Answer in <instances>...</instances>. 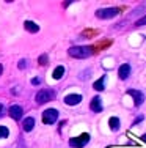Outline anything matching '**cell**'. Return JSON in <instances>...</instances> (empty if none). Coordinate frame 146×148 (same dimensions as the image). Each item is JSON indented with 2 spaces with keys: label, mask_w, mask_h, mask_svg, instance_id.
Returning a JSON list of instances; mask_svg holds the SVG:
<instances>
[{
  "label": "cell",
  "mask_w": 146,
  "mask_h": 148,
  "mask_svg": "<svg viewBox=\"0 0 146 148\" xmlns=\"http://www.w3.org/2000/svg\"><path fill=\"white\" fill-rule=\"evenodd\" d=\"M88 142H90V134L83 132L82 136H79V137H72V139L69 140V145L74 147V148H83L85 145H88Z\"/></svg>",
  "instance_id": "cell-2"
},
{
  "label": "cell",
  "mask_w": 146,
  "mask_h": 148,
  "mask_svg": "<svg viewBox=\"0 0 146 148\" xmlns=\"http://www.w3.org/2000/svg\"><path fill=\"white\" fill-rule=\"evenodd\" d=\"M141 140H143V142H146V134H143V136H141Z\"/></svg>",
  "instance_id": "cell-23"
},
{
  "label": "cell",
  "mask_w": 146,
  "mask_h": 148,
  "mask_svg": "<svg viewBox=\"0 0 146 148\" xmlns=\"http://www.w3.org/2000/svg\"><path fill=\"white\" fill-rule=\"evenodd\" d=\"M118 13H120L118 8H102L96 11V17H99V19H112Z\"/></svg>",
  "instance_id": "cell-4"
},
{
  "label": "cell",
  "mask_w": 146,
  "mask_h": 148,
  "mask_svg": "<svg viewBox=\"0 0 146 148\" xmlns=\"http://www.w3.org/2000/svg\"><path fill=\"white\" fill-rule=\"evenodd\" d=\"M32 84H33V85H39V84H41V79H39V77H33V79H32Z\"/></svg>",
  "instance_id": "cell-20"
},
{
  "label": "cell",
  "mask_w": 146,
  "mask_h": 148,
  "mask_svg": "<svg viewBox=\"0 0 146 148\" xmlns=\"http://www.w3.org/2000/svg\"><path fill=\"white\" fill-rule=\"evenodd\" d=\"M135 25L137 27H141V25H146V16H143L141 19H138L137 22H135Z\"/></svg>",
  "instance_id": "cell-17"
},
{
  "label": "cell",
  "mask_w": 146,
  "mask_h": 148,
  "mask_svg": "<svg viewBox=\"0 0 146 148\" xmlns=\"http://www.w3.org/2000/svg\"><path fill=\"white\" fill-rule=\"evenodd\" d=\"M24 131L25 132H30L33 129V126H35V118H32V117H29V118H25L24 120Z\"/></svg>",
  "instance_id": "cell-12"
},
{
  "label": "cell",
  "mask_w": 146,
  "mask_h": 148,
  "mask_svg": "<svg viewBox=\"0 0 146 148\" xmlns=\"http://www.w3.org/2000/svg\"><path fill=\"white\" fill-rule=\"evenodd\" d=\"M104 82H105V76L101 77L99 80H96V82L93 84V88H94L96 91H102V90H104V87H105V85H104Z\"/></svg>",
  "instance_id": "cell-14"
},
{
  "label": "cell",
  "mask_w": 146,
  "mask_h": 148,
  "mask_svg": "<svg viewBox=\"0 0 146 148\" xmlns=\"http://www.w3.org/2000/svg\"><path fill=\"white\" fill-rule=\"evenodd\" d=\"M58 120V112L55 109H47V110L43 112V121L46 125H54Z\"/></svg>",
  "instance_id": "cell-5"
},
{
  "label": "cell",
  "mask_w": 146,
  "mask_h": 148,
  "mask_svg": "<svg viewBox=\"0 0 146 148\" xmlns=\"http://www.w3.org/2000/svg\"><path fill=\"white\" fill-rule=\"evenodd\" d=\"M27 66V60H20L19 62V69H24Z\"/></svg>",
  "instance_id": "cell-19"
},
{
  "label": "cell",
  "mask_w": 146,
  "mask_h": 148,
  "mask_svg": "<svg viewBox=\"0 0 146 148\" xmlns=\"http://www.w3.org/2000/svg\"><path fill=\"white\" fill-rule=\"evenodd\" d=\"M24 27H25V30L30 32V33H36V32H39V25L35 24L33 21H25V22H24Z\"/></svg>",
  "instance_id": "cell-11"
},
{
  "label": "cell",
  "mask_w": 146,
  "mask_h": 148,
  "mask_svg": "<svg viewBox=\"0 0 146 148\" xmlns=\"http://www.w3.org/2000/svg\"><path fill=\"white\" fill-rule=\"evenodd\" d=\"M109 125H110V128H112L113 131H116V129H120V118H116V117H112V118H110V121H109Z\"/></svg>",
  "instance_id": "cell-15"
},
{
  "label": "cell",
  "mask_w": 146,
  "mask_h": 148,
  "mask_svg": "<svg viewBox=\"0 0 146 148\" xmlns=\"http://www.w3.org/2000/svg\"><path fill=\"white\" fill-rule=\"evenodd\" d=\"M10 115H11L13 120H20V118H22V115H24V109L20 107L19 104H14V106L10 107Z\"/></svg>",
  "instance_id": "cell-7"
},
{
  "label": "cell",
  "mask_w": 146,
  "mask_h": 148,
  "mask_svg": "<svg viewBox=\"0 0 146 148\" xmlns=\"http://www.w3.org/2000/svg\"><path fill=\"white\" fill-rule=\"evenodd\" d=\"M2 73H3V66L0 65V74H2Z\"/></svg>",
  "instance_id": "cell-24"
},
{
  "label": "cell",
  "mask_w": 146,
  "mask_h": 148,
  "mask_svg": "<svg viewBox=\"0 0 146 148\" xmlns=\"http://www.w3.org/2000/svg\"><path fill=\"white\" fill-rule=\"evenodd\" d=\"M118 74H120V79L126 80L127 77L130 76V65H127V63L121 65V66H120V69H118Z\"/></svg>",
  "instance_id": "cell-9"
},
{
  "label": "cell",
  "mask_w": 146,
  "mask_h": 148,
  "mask_svg": "<svg viewBox=\"0 0 146 148\" xmlns=\"http://www.w3.org/2000/svg\"><path fill=\"white\" fill-rule=\"evenodd\" d=\"M143 121V115H138L137 118H135V121H134V125H138V123H141Z\"/></svg>",
  "instance_id": "cell-21"
},
{
  "label": "cell",
  "mask_w": 146,
  "mask_h": 148,
  "mask_svg": "<svg viewBox=\"0 0 146 148\" xmlns=\"http://www.w3.org/2000/svg\"><path fill=\"white\" fill-rule=\"evenodd\" d=\"M10 136V129L6 126H0V139H6Z\"/></svg>",
  "instance_id": "cell-16"
},
{
  "label": "cell",
  "mask_w": 146,
  "mask_h": 148,
  "mask_svg": "<svg viewBox=\"0 0 146 148\" xmlns=\"http://www.w3.org/2000/svg\"><path fill=\"white\" fill-rule=\"evenodd\" d=\"M90 107H91L93 112H101L102 110V101H101L99 96H94L91 99V103H90Z\"/></svg>",
  "instance_id": "cell-10"
},
{
  "label": "cell",
  "mask_w": 146,
  "mask_h": 148,
  "mask_svg": "<svg viewBox=\"0 0 146 148\" xmlns=\"http://www.w3.org/2000/svg\"><path fill=\"white\" fill-rule=\"evenodd\" d=\"M68 54L74 58H88L90 55L93 54V47H88V46H74V47H69Z\"/></svg>",
  "instance_id": "cell-1"
},
{
  "label": "cell",
  "mask_w": 146,
  "mask_h": 148,
  "mask_svg": "<svg viewBox=\"0 0 146 148\" xmlns=\"http://www.w3.org/2000/svg\"><path fill=\"white\" fill-rule=\"evenodd\" d=\"M80 101H82V95H77V93H71L65 98V103L68 106H75V104L80 103Z\"/></svg>",
  "instance_id": "cell-8"
},
{
  "label": "cell",
  "mask_w": 146,
  "mask_h": 148,
  "mask_svg": "<svg viewBox=\"0 0 146 148\" xmlns=\"http://www.w3.org/2000/svg\"><path fill=\"white\" fill-rule=\"evenodd\" d=\"M127 95H130V96L134 98V104L137 106V107L143 104V101H145V95L141 93V91H138V90H129V91H127Z\"/></svg>",
  "instance_id": "cell-6"
},
{
  "label": "cell",
  "mask_w": 146,
  "mask_h": 148,
  "mask_svg": "<svg viewBox=\"0 0 146 148\" xmlns=\"http://www.w3.org/2000/svg\"><path fill=\"white\" fill-rule=\"evenodd\" d=\"M39 63H41V65H46V63H47V55H46V54H44V55H41Z\"/></svg>",
  "instance_id": "cell-18"
},
{
  "label": "cell",
  "mask_w": 146,
  "mask_h": 148,
  "mask_svg": "<svg viewBox=\"0 0 146 148\" xmlns=\"http://www.w3.org/2000/svg\"><path fill=\"white\" fill-rule=\"evenodd\" d=\"M55 98V91L54 90H41V91H38V95H36V103L38 104H46L49 103V101H52Z\"/></svg>",
  "instance_id": "cell-3"
},
{
  "label": "cell",
  "mask_w": 146,
  "mask_h": 148,
  "mask_svg": "<svg viewBox=\"0 0 146 148\" xmlns=\"http://www.w3.org/2000/svg\"><path fill=\"white\" fill-rule=\"evenodd\" d=\"M63 74H65V66H57V68L54 69V73H52V77H54L55 80H58V79L63 77Z\"/></svg>",
  "instance_id": "cell-13"
},
{
  "label": "cell",
  "mask_w": 146,
  "mask_h": 148,
  "mask_svg": "<svg viewBox=\"0 0 146 148\" xmlns=\"http://www.w3.org/2000/svg\"><path fill=\"white\" fill-rule=\"evenodd\" d=\"M5 115V107H3V104H0V118Z\"/></svg>",
  "instance_id": "cell-22"
}]
</instances>
